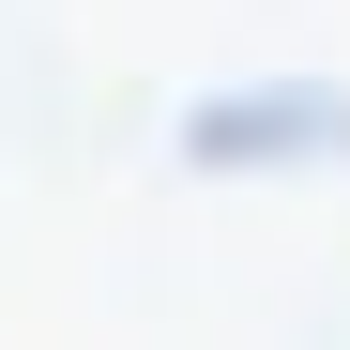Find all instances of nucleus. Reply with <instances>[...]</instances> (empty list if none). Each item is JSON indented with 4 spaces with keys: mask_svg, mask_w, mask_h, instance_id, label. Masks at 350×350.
<instances>
[]
</instances>
